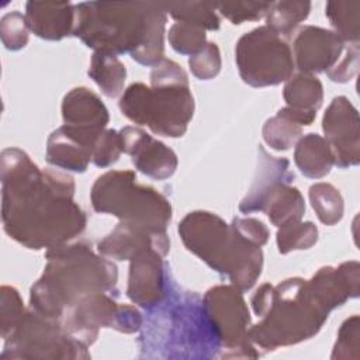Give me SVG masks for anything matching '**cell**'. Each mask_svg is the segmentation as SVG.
<instances>
[{
  "mask_svg": "<svg viewBox=\"0 0 360 360\" xmlns=\"http://www.w3.org/2000/svg\"><path fill=\"white\" fill-rule=\"evenodd\" d=\"M1 222L4 232L20 245L51 249L79 236L87 224L75 201L70 174L38 167L20 148L0 155Z\"/></svg>",
  "mask_w": 360,
  "mask_h": 360,
  "instance_id": "6da1fadb",
  "label": "cell"
},
{
  "mask_svg": "<svg viewBox=\"0 0 360 360\" xmlns=\"http://www.w3.org/2000/svg\"><path fill=\"white\" fill-rule=\"evenodd\" d=\"M347 295L332 266L321 267L309 280L290 277L278 284H262L250 304L262 321L249 328L253 345L269 352L314 338L330 311Z\"/></svg>",
  "mask_w": 360,
  "mask_h": 360,
  "instance_id": "7a4b0ae2",
  "label": "cell"
},
{
  "mask_svg": "<svg viewBox=\"0 0 360 360\" xmlns=\"http://www.w3.org/2000/svg\"><path fill=\"white\" fill-rule=\"evenodd\" d=\"M75 8L73 35L94 52L129 53L149 68L163 60L167 13L162 1H83Z\"/></svg>",
  "mask_w": 360,
  "mask_h": 360,
  "instance_id": "3957f363",
  "label": "cell"
},
{
  "mask_svg": "<svg viewBox=\"0 0 360 360\" xmlns=\"http://www.w3.org/2000/svg\"><path fill=\"white\" fill-rule=\"evenodd\" d=\"M45 259L44 271L30 290V308L48 318L62 319L87 294L115 291L117 266L86 240L51 248Z\"/></svg>",
  "mask_w": 360,
  "mask_h": 360,
  "instance_id": "277c9868",
  "label": "cell"
},
{
  "mask_svg": "<svg viewBox=\"0 0 360 360\" xmlns=\"http://www.w3.org/2000/svg\"><path fill=\"white\" fill-rule=\"evenodd\" d=\"M118 105L129 121L169 138L183 136L194 114L188 76L177 62L166 58L152 69L150 86L129 84Z\"/></svg>",
  "mask_w": 360,
  "mask_h": 360,
  "instance_id": "5b68a950",
  "label": "cell"
},
{
  "mask_svg": "<svg viewBox=\"0 0 360 360\" xmlns=\"http://www.w3.org/2000/svg\"><path fill=\"white\" fill-rule=\"evenodd\" d=\"M181 242L217 273L226 276L238 290H250L262 274V248L243 239L219 215L197 210L179 224Z\"/></svg>",
  "mask_w": 360,
  "mask_h": 360,
  "instance_id": "8992f818",
  "label": "cell"
},
{
  "mask_svg": "<svg viewBox=\"0 0 360 360\" xmlns=\"http://www.w3.org/2000/svg\"><path fill=\"white\" fill-rule=\"evenodd\" d=\"M150 316L141 335L142 349L165 350L167 357H215L221 345L207 319L202 300L190 291L166 294L149 309ZM221 356V354H219Z\"/></svg>",
  "mask_w": 360,
  "mask_h": 360,
  "instance_id": "52a82bcc",
  "label": "cell"
},
{
  "mask_svg": "<svg viewBox=\"0 0 360 360\" xmlns=\"http://www.w3.org/2000/svg\"><path fill=\"white\" fill-rule=\"evenodd\" d=\"M90 201L96 212L153 233H166L172 221L169 200L153 187L139 184L132 170H108L98 176Z\"/></svg>",
  "mask_w": 360,
  "mask_h": 360,
  "instance_id": "ba28073f",
  "label": "cell"
},
{
  "mask_svg": "<svg viewBox=\"0 0 360 360\" xmlns=\"http://www.w3.org/2000/svg\"><path fill=\"white\" fill-rule=\"evenodd\" d=\"M87 346L70 338L60 319L48 318L28 308L15 329L4 339L0 359L87 360Z\"/></svg>",
  "mask_w": 360,
  "mask_h": 360,
  "instance_id": "9c48e42d",
  "label": "cell"
},
{
  "mask_svg": "<svg viewBox=\"0 0 360 360\" xmlns=\"http://www.w3.org/2000/svg\"><path fill=\"white\" fill-rule=\"evenodd\" d=\"M235 62L240 79L252 87L287 82L295 68L290 45L267 25H260L238 39Z\"/></svg>",
  "mask_w": 360,
  "mask_h": 360,
  "instance_id": "30bf717a",
  "label": "cell"
},
{
  "mask_svg": "<svg viewBox=\"0 0 360 360\" xmlns=\"http://www.w3.org/2000/svg\"><path fill=\"white\" fill-rule=\"evenodd\" d=\"M207 319L221 345L219 357L257 359L255 345L249 339L250 312L242 291L235 285L211 287L202 297Z\"/></svg>",
  "mask_w": 360,
  "mask_h": 360,
  "instance_id": "8fae6325",
  "label": "cell"
},
{
  "mask_svg": "<svg viewBox=\"0 0 360 360\" xmlns=\"http://www.w3.org/2000/svg\"><path fill=\"white\" fill-rule=\"evenodd\" d=\"M60 322L70 338L89 347L97 340L100 328L129 335L141 330L143 318L134 305L118 304L110 292H91L72 305Z\"/></svg>",
  "mask_w": 360,
  "mask_h": 360,
  "instance_id": "7c38bea8",
  "label": "cell"
},
{
  "mask_svg": "<svg viewBox=\"0 0 360 360\" xmlns=\"http://www.w3.org/2000/svg\"><path fill=\"white\" fill-rule=\"evenodd\" d=\"M360 118L357 108L345 96L335 97L328 105L322 129L329 143L335 165L340 169L357 166L360 162Z\"/></svg>",
  "mask_w": 360,
  "mask_h": 360,
  "instance_id": "4fadbf2b",
  "label": "cell"
},
{
  "mask_svg": "<svg viewBox=\"0 0 360 360\" xmlns=\"http://www.w3.org/2000/svg\"><path fill=\"white\" fill-rule=\"evenodd\" d=\"M63 128L94 148L97 138L105 131L110 114L101 98L87 87H75L62 100Z\"/></svg>",
  "mask_w": 360,
  "mask_h": 360,
  "instance_id": "5bb4252c",
  "label": "cell"
},
{
  "mask_svg": "<svg viewBox=\"0 0 360 360\" xmlns=\"http://www.w3.org/2000/svg\"><path fill=\"white\" fill-rule=\"evenodd\" d=\"M122 152L131 156L136 170L155 180L174 174L179 159L173 149L138 127L127 125L120 131Z\"/></svg>",
  "mask_w": 360,
  "mask_h": 360,
  "instance_id": "9a60e30c",
  "label": "cell"
},
{
  "mask_svg": "<svg viewBox=\"0 0 360 360\" xmlns=\"http://www.w3.org/2000/svg\"><path fill=\"white\" fill-rule=\"evenodd\" d=\"M345 48L335 31L304 25L294 39V65L301 73L326 72L340 59Z\"/></svg>",
  "mask_w": 360,
  "mask_h": 360,
  "instance_id": "2e32d148",
  "label": "cell"
},
{
  "mask_svg": "<svg viewBox=\"0 0 360 360\" xmlns=\"http://www.w3.org/2000/svg\"><path fill=\"white\" fill-rule=\"evenodd\" d=\"M163 257L155 248H148L129 260L127 297L143 309L156 307L166 294Z\"/></svg>",
  "mask_w": 360,
  "mask_h": 360,
  "instance_id": "e0dca14e",
  "label": "cell"
},
{
  "mask_svg": "<svg viewBox=\"0 0 360 360\" xmlns=\"http://www.w3.org/2000/svg\"><path fill=\"white\" fill-rule=\"evenodd\" d=\"M257 152L253 183L248 194L239 202V211L243 214L263 211L271 193L281 184H291L295 177L290 170L288 159L271 156L262 145H259Z\"/></svg>",
  "mask_w": 360,
  "mask_h": 360,
  "instance_id": "ac0fdd59",
  "label": "cell"
},
{
  "mask_svg": "<svg viewBox=\"0 0 360 360\" xmlns=\"http://www.w3.org/2000/svg\"><path fill=\"white\" fill-rule=\"evenodd\" d=\"M148 248H155L166 256L170 249L167 232L153 233L138 226L118 222V225L98 242L97 252L110 260L124 262L131 260L141 250Z\"/></svg>",
  "mask_w": 360,
  "mask_h": 360,
  "instance_id": "d6986e66",
  "label": "cell"
},
{
  "mask_svg": "<svg viewBox=\"0 0 360 360\" xmlns=\"http://www.w3.org/2000/svg\"><path fill=\"white\" fill-rule=\"evenodd\" d=\"M25 18L37 37L48 41H59L73 35L76 8L70 1H28Z\"/></svg>",
  "mask_w": 360,
  "mask_h": 360,
  "instance_id": "ffe728a7",
  "label": "cell"
},
{
  "mask_svg": "<svg viewBox=\"0 0 360 360\" xmlns=\"http://www.w3.org/2000/svg\"><path fill=\"white\" fill-rule=\"evenodd\" d=\"M45 159L59 169L83 173L90 160H93V148L70 135L63 127H59L46 141Z\"/></svg>",
  "mask_w": 360,
  "mask_h": 360,
  "instance_id": "44dd1931",
  "label": "cell"
},
{
  "mask_svg": "<svg viewBox=\"0 0 360 360\" xmlns=\"http://www.w3.org/2000/svg\"><path fill=\"white\" fill-rule=\"evenodd\" d=\"M294 162L305 177L322 179L332 170L335 158L326 139L311 132L297 141Z\"/></svg>",
  "mask_w": 360,
  "mask_h": 360,
  "instance_id": "7402d4cb",
  "label": "cell"
},
{
  "mask_svg": "<svg viewBox=\"0 0 360 360\" xmlns=\"http://www.w3.org/2000/svg\"><path fill=\"white\" fill-rule=\"evenodd\" d=\"M283 97L287 107L316 114L323 101V86L316 76L300 72L285 82Z\"/></svg>",
  "mask_w": 360,
  "mask_h": 360,
  "instance_id": "603a6c76",
  "label": "cell"
},
{
  "mask_svg": "<svg viewBox=\"0 0 360 360\" xmlns=\"http://www.w3.org/2000/svg\"><path fill=\"white\" fill-rule=\"evenodd\" d=\"M277 228L301 221L305 214V201L301 191L291 184L278 186L269 197L263 210Z\"/></svg>",
  "mask_w": 360,
  "mask_h": 360,
  "instance_id": "cb8c5ba5",
  "label": "cell"
},
{
  "mask_svg": "<svg viewBox=\"0 0 360 360\" xmlns=\"http://www.w3.org/2000/svg\"><path fill=\"white\" fill-rule=\"evenodd\" d=\"M87 73L107 97H117L122 93L127 79V69L117 55L94 52L91 55Z\"/></svg>",
  "mask_w": 360,
  "mask_h": 360,
  "instance_id": "d4e9b609",
  "label": "cell"
},
{
  "mask_svg": "<svg viewBox=\"0 0 360 360\" xmlns=\"http://www.w3.org/2000/svg\"><path fill=\"white\" fill-rule=\"evenodd\" d=\"M166 13H169L177 22L190 24L202 30L217 31L221 20L217 14L215 3L207 1H162Z\"/></svg>",
  "mask_w": 360,
  "mask_h": 360,
  "instance_id": "484cf974",
  "label": "cell"
},
{
  "mask_svg": "<svg viewBox=\"0 0 360 360\" xmlns=\"http://www.w3.org/2000/svg\"><path fill=\"white\" fill-rule=\"evenodd\" d=\"M309 11V1H271V6L266 14V25L280 37H290L298 24L308 17Z\"/></svg>",
  "mask_w": 360,
  "mask_h": 360,
  "instance_id": "4316f807",
  "label": "cell"
},
{
  "mask_svg": "<svg viewBox=\"0 0 360 360\" xmlns=\"http://www.w3.org/2000/svg\"><path fill=\"white\" fill-rule=\"evenodd\" d=\"M325 14L345 44H359L360 1H328Z\"/></svg>",
  "mask_w": 360,
  "mask_h": 360,
  "instance_id": "83f0119b",
  "label": "cell"
},
{
  "mask_svg": "<svg viewBox=\"0 0 360 360\" xmlns=\"http://www.w3.org/2000/svg\"><path fill=\"white\" fill-rule=\"evenodd\" d=\"M311 205L318 219L325 225H335L343 218L345 202L340 191L330 183H315L308 191Z\"/></svg>",
  "mask_w": 360,
  "mask_h": 360,
  "instance_id": "f1b7e54d",
  "label": "cell"
},
{
  "mask_svg": "<svg viewBox=\"0 0 360 360\" xmlns=\"http://www.w3.org/2000/svg\"><path fill=\"white\" fill-rule=\"evenodd\" d=\"M276 240L281 255H287L292 250L309 249L318 240V228L311 221L290 222L278 228Z\"/></svg>",
  "mask_w": 360,
  "mask_h": 360,
  "instance_id": "f546056e",
  "label": "cell"
},
{
  "mask_svg": "<svg viewBox=\"0 0 360 360\" xmlns=\"http://www.w3.org/2000/svg\"><path fill=\"white\" fill-rule=\"evenodd\" d=\"M262 135L271 149L288 150L301 138L302 127L277 112L264 122Z\"/></svg>",
  "mask_w": 360,
  "mask_h": 360,
  "instance_id": "4dcf8cb0",
  "label": "cell"
},
{
  "mask_svg": "<svg viewBox=\"0 0 360 360\" xmlns=\"http://www.w3.org/2000/svg\"><path fill=\"white\" fill-rule=\"evenodd\" d=\"M172 48L180 55H195L207 45L205 30L184 22H174L167 34Z\"/></svg>",
  "mask_w": 360,
  "mask_h": 360,
  "instance_id": "1f68e13d",
  "label": "cell"
},
{
  "mask_svg": "<svg viewBox=\"0 0 360 360\" xmlns=\"http://www.w3.org/2000/svg\"><path fill=\"white\" fill-rule=\"evenodd\" d=\"M360 318L352 315L340 325L330 354L332 360H357L360 353Z\"/></svg>",
  "mask_w": 360,
  "mask_h": 360,
  "instance_id": "d6a6232c",
  "label": "cell"
},
{
  "mask_svg": "<svg viewBox=\"0 0 360 360\" xmlns=\"http://www.w3.org/2000/svg\"><path fill=\"white\" fill-rule=\"evenodd\" d=\"M27 308L20 297V292L11 285H1L0 288V329L3 340L15 329Z\"/></svg>",
  "mask_w": 360,
  "mask_h": 360,
  "instance_id": "836d02e7",
  "label": "cell"
},
{
  "mask_svg": "<svg viewBox=\"0 0 360 360\" xmlns=\"http://www.w3.org/2000/svg\"><path fill=\"white\" fill-rule=\"evenodd\" d=\"M30 27L25 15L14 10L4 14L0 20V38L3 45L10 51L22 49L28 44Z\"/></svg>",
  "mask_w": 360,
  "mask_h": 360,
  "instance_id": "e575fe53",
  "label": "cell"
},
{
  "mask_svg": "<svg viewBox=\"0 0 360 360\" xmlns=\"http://www.w3.org/2000/svg\"><path fill=\"white\" fill-rule=\"evenodd\" d=\"M271 6V1H225L215 3L217 10L232 24L245 21H256L264 17Z\"/></svg>",
  "mask_w": 360,
  "mask_h": 360,
  "instance_id": "d590c367",
  "label": "cell"
},
{
  "mask_svg": "<svg viewBox=\"0 0 360 360\" xmlns=\"http://www.w3.org/2000/svg\"><path fill=\"white\" fill-rule=\"evenodd\" d=\"M221 52L215 42H207V45L188 58V66L191 73L200 80L214 79L221 70Z\"/></svg>",
  "mask_w": 360,
  "mask_h": 360,
  "instance_id": "8d00e7d4",
  "label": "cell"
},
{
  "mask_svg": "<svg viewBox=\"0 0 360 360\" xmlns=\"http://www.w3.org/2000/svg\"><path fill=\"white\" fill-rule=\"evenodd\" d=\"M122 153L120 132L115 129H105L97 138L93 148V163L97 167H108L115 163Z\"/></svg>",
  "mask_w": 360,
  "mask_h": 360,
  "instance_id": "74e56055",
  "label": "cell"
},
{
  "mask_svg": "<svg viewBox=\"0 0 360 360\" xmlns=\"http://www.w3.org/2000/svg\"><path fill=\"white\" fill-rule=\"evenodd\" d=\"M359 70V44H349L345 48V55L326 70L328 77L336 83H346L352 80Z\"/></svg>",
  "mask_w": 360,
  "mask_h": 360,
  "instance_id": "f35d334b",
  "label": "cell"
},
{
  "mask_svg": "<svg viewBox=\"0 0 360 360\" xmlns=\"http://www.w3.org/2000/svg\"><path fill=\"white\" fill-rule=\"evenodd\" d=\"M231 225L243 239H246L248 242H250L259 248L266 245L269 240L270 233H269L267 226L256 218L235 217L232 219Z\"/></svg>",
  "mask_w": 360,
  "mask_h": 360,
  "instance_id": "ab89813d",
  "label": "cell"
}]
</instances>
